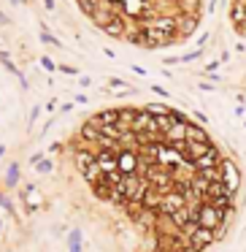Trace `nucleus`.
I'll return each instance as SVG.
<instances>
[{"label":"nucleus","mask_w":246,"mask_h":252,"mask_svg":"<svg viewBox=\"0 0 246 252\" xmlns=\"http://www.w3.org/2000/svg\"><path fill=\"white\" fill-rule=\"evenodd\" d=\"M224 217H227V212L219 209L217 203H203L200 212H197V225H200V228H208V230H217V236H222Z\"/></svg>","instance_id":"nucleus-2"},{"label":"nucleus","mask_w":246,"mask_h":252,"mask_svg":"<svg viewBox=\"0 0 246 252\" xmlns=\"http://www.w3.org/2000/svg\"><path fill=\"white\" fill-rule=\"evenodd\" d=\"M84 17L111 38L165 49L197 28L203 0H76Z\"/></svg>","instance_id":"nucleus-1"},{"label":"nucleus","mask_w":246,"mask_h":252,"mask_svg":"<svg viewBox=\"0 0 246 252\" xmlns=\"http://www.w3.org/2000/svg\"><path fill=\"white\" fill-rule=\"evenodd\" d=\"M233 25L238 33H246V0H233Z\"/></svg>","instance_id":"nucleus-3"}]
</instances>
